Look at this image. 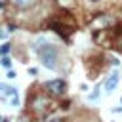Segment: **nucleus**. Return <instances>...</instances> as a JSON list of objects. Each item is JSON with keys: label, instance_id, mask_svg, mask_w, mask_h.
Wrapping results in <instances>:
<instances>
[{"label": "nucleus", "instance_id": "nucleus-8", "mask_svg": "<svg viewBox=\"0 0 122 122\" xmlns=\"http://www.w3.org/2000/svg\"><path fill=\"white\" fill-rule=\"evenodd\" d=\"M50 122H61V120H57V118H53V120H50Z\"/></svg>", "mask_w": 122, "mask_h": 122}, {"label": "nucleus", "instance_id": "nucleus-9", "mask_svg": "<svg viewBox=\"0 0 122 122\" xmlns=\"http://www.w3.org/2000/svg\"><path fill=\"white\" fill-rule=\"evenodd\" d=\"M0 8H2V0H0Z\"/></svg>", "mask_w": 122, "mask_h": 122}, {"label": "nucleus", "instance_id": "nucleus-3", "mask_svg": "<svg viewBox=\"0 0 122 122\" xmlns=\"http://www.w3.org/2000/svg\"><path fill=\"white\" fill-rule=\"evenodd\" d=\"M46 88H48L53 95H59V93L65 90V82H63L61 78H57V80H50V82L46 84Z\"/></svg>", "mask_w": 122, "mask_h": 122}, {"label": "nucleus", "instance_id": "nucleus-6", "mask_svg": "<svg viewBox=\"0 0 122 122\" xmlns=\"http://www.w3.org/2000/svg\"><path fill=\"white\" fill-rule=\"evenodd\" d=\"M10 51V44H4L2 48H0V53H8Z\"/></svg>", "mask_w": 122, "mask_h": 122}, {"label": "nucleus", "instance_id": "nucleus-1", "mask_svg": "<svg viewBox=\"0 0 122 122\" xmlns=\"http://www.w3.org/2000/svg\"><path fill=\"white\" fill-rule=\"evenodd\" d=\"M38 51V55H40V61H42V65L44 67H48V69H57V50H55V46H51V44H44L42 48H38L36 50Z\"/></svg>", "mask_w": 122, "mask_h": 122}, {"label": "nucleus", "instance_id": "nucleus-5", "mask_svg": "<svg viewBox=\"0 0 122 122\" xmlns=\"http://www.w3.org/2000/svg\"><path fill=\"white\" fill-rule=\"evenodd\" d=\"M15 6H21V8H25V6H30L34 0H11Z\"/></svg>", "mask_w": 122, "mask_h": 122}, {"label": "nucleus", "instance_id": "nucleus-10", "mask_svg": "<svg viewBox=\"0 0 122 122\" xmlns=\"http://www.w3.org/2000/svg\"><path fill=\"white\" fill-rule=\"evenodd\" d=\"M92 2H97V0H92Z\"/></svg>", "mask_w": 122, "mask_h": 122}, {"label": "nucleus", "instance_id": "nucleus-4", "mask_svg": "<svg viewBox=\"0 0 122 122\" xmlns=\"http://www.w3.org/2000/svg\"><path fill=\"white\" fill-rule=\"evenodd\" d=\"M0 92H2V95H6V97H15V95H17V90H15V88H10V86H6V84H0Z\"/></svg>", "mask_w": 122, "mask_h": 122}, {"label": "nucleus", "instance_id": "nucleus-2", "mask_svg": "<svg viewBox=\"0 0 122 122\" xmlns=\"http://www.w3.org/2000/svg\"><path fill=\"white\" fill-rule=\"evenodd\" d=\"M118 80H120L118 72H112V74H109V76H107V80H105V84H103L105 92H107V93H111V92H112V90L118 86Z\"/></svg>", "mask_w": 122, "mask_h": 122}, {"label": "nucleus", "instance_id": "nucleus-7", "mask_svg": "<svg viewBox=\"0 0 122 122\" xmlns=\"http://www.w3.org/2000/svg\"><path fill=\"white\" fill-rule=\"evenodd\" d=\"M2 65H4V67H10V65H11V61H10L8 57H2Z\"/></svg>", "mask_w": 122, "mask_h": 122}]
</instances>
